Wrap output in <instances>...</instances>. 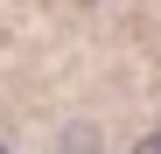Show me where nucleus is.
Returning <instances> with one entry per match:
<instances>
[{"label": "nucleus", "mask_w": 161, "mask_h": 154, "mask_svg": "<svg viewBox=\"0 0 161 154\" xmlns=\"http://www.w3.org/2000/svg\"><path fill=\"white\" fill-rule=\"evenodd\" d=\"M63 147H70V154H98V133H91V126H77V133H70Z\"/></svg>", "instance_id": "f257e3e1"}, {"label": "nucleus", "mask_w": 161, "mask_h": 154, "mask_svg": "<svg viewBox=\"0 0 161 154\" xmlns=\"http://www.w3.org/2000/svg\"><path fill=\"white\" fill-rule=\"evenodd\" d=\"M133 154H161V133H140V140H133Z\"/></svg>", "instance_id": "f03ea898"}, {"label": "nucleus", "mask_w": 161, "mask_h": 154, "mask_svg": "<svg viewBox=\"0 0 161 154\" xmlns=\"http://www.w3.org/2000/svg\"><path fill=\"white\" fill-rule=\"evenodd\" d=\"M0 154H7V147H0Z\"/></svg>", "instance_id": "7ed1b4c3"}]
</instances>
